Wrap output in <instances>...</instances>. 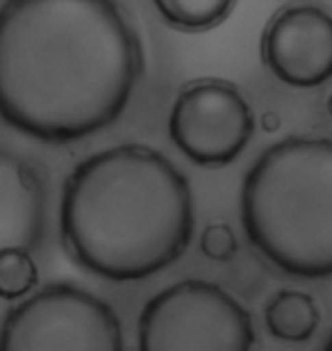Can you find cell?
<instances>
[{
    "label": "cell",
    "instance_id": "cell-1",
    "mask_svg": "<svg viewBox=\"0 0 332 351\" xmlns=\"http://www.w3.org/2000/svg\"><path fill=\"white\" fill-rule=\"evenodd\" d=\"M137 32L114 0H5L0 119L48 144L91 137L128 108L141 78Z\"/></svg>",
    "mask_w": 332,
    "mask_h": 351
},
{
    "label": "cell",
    "instance_id": "cell-2",
    "mask_svg": "<svg viewBox=\"0 0 332 351\" xmlns=\"http://www.w3.org/2000/svg\"><path fill=\"white\" fill-rule=\"evenodd\" d=\"M58 221L80 269L130 283L180 261L194 237L196 208L187 176L164 153L118 144L68 173Z\"/></svg>",
    "mask_w": 332,
    "mask_h": 351
},
{
    "label": "cell",
    "instance_id": "cell-3",
    "mask_svg": "<svg viewBox=\"0 0 332 351\" xmlns=\"http://www.w3.org/2000/svg\"><path fill=\"white\" fill-rule=\"evenodd\" d=\"M239 215L251 247L294 278L332 276V139L285 137L244 176Z\"/></svg>",
    "mask_w": 332,
    "mask_h": 351
},
{
    "label": "cell",
    "instance_id": "cell-4",
    "mask_svg": "<svg viewBox=\"0 0 332 351\" xmlns=\"http://www.w3.org/2000/svg\"><path fill=\"white\" fill-rule=\"evenodd\" d=\"M251 313L225 287L185 278L153 294L137 322L139 351H253Z\"/></svg>",
    "mask_w": 332,
    "mask_h": 351
},
{
    "label": "cell",
    "instance_id": "cell-5",
    "mask_svg": "<svg viewBox=\"0 0 332 351\" xmlns=\"http://www.w3.org/2000/svg\"><path fill=\"white\" fill-rule=\"evenodd\" d=\"M0 351H125V335L107 301L55 280L5 313Z\"/></svg>",
    "mask_w": 332,
    "mask_h": 351
},
{
    "label": "cell",
    "instance_id": "cell-6",
    "mask_svg": "<svg viewBox=\"0 0 332 351\" xmlns=\"http://www.w3.org/2000/svg\"><path fill=\"white\" fill-rule=\"evenodd\" d=\"M255 119L232 82L196 80L175 98L168 114V137L189 162L218 169L248 146Z\"/></svg>",
    "mask_w": 332,
    "mask_h": 351
},
{
    "label": "cell",
    "instance_id": "cell-7",
    "mask_svg": "<svg viewBox=\"0 0 332 351\" xmlns=\"http://www.w3.org/2000/svg\"><path fill=\"white\" fill-rule=\"evenodd\" d=\"M262 60L289 87L326 85L332 80V14L316 5L275 14L262 37Z\"/></svg>",
    "mask_w": 332,
    "mask_h": 351
},
{
    "label": "cell",
    "instance_id": "cell-8",
    "mask_svg": "<svg viewBox=\"0 0 332 351\" xmlns=\"http://www.w3.org/2000/svg\"><path fill=\"white\" fill-rule=\"evenodd\" d=\"M51 235V194L41 169L18 151L0 146V249H46Z\"/></svg>",
    "mask_w": 332,
    "mask_h": 351
},
{
    "label": "cell",
    "instance_id": "cell-9",
    "mask_svg": "<svg viewBox=\"0 0 332 351\" xmlns=\"http://www.w3.org/2000/svg\"><path fill=\"white\" fill-rule=\"evenodd\" d=\"M321 322V311L316 301L307 292L301 290H280L275 292L264 306L266 331L275 340L301 345L316 333Z\"/></svg>",
    "mask_w": 332,
    "mask_h": 351
},
{
    "label": "cell",
    "instance_id": "cell-10",
    "mask_svg": "<svg viewBox=\"0 0 332 351\" xmlns=\"http://www.w3.org/2000/svg\"><path fill=\"white\" fill-rule=\"evenodd\" d=\"M237 0H153L159 16L180 30H207L228 16Z\"/></svg>",
    "mask_w": 332,
    "mask_h": 351
},
{
    "label": "cell",
    "instance_id": "cell-11",
    "mask_svg": "<svg viewBox=\"0 0 332 351\" xmlns=\"http://www.w3.org/2000/svg\"><path fill=\"white\" fill-rule=\"evenodd\" d=\"M39 290V265L23 247L0 249V299L23 301Z\"/></svg>",
    "mask_w": 332,
    "mask_h": 351
},
{
    "label": "cell",
    "instance_id": "cell-12",
    "mask_svg": "<svg viewBox=\"0 0 332 351\" xmlns=\"http://www.w3.org/2000/svg\"><path fill=\"white\" fill-rule=\"evenodd\" d=\"M199 249L207 261L230 263L232 258L239 254V237L230 223L214 221V223H207V226L201 230Z\"/></svg>",
    "mask_w": 332,
    "mask_h": 351
},
{
    "label": "cell",
    "instance_id": "cell-13",
    "mask_svg": "<svg viewBox=\"0 0 332 351\" xmlns=\"http://www.w3.org/2000/svg\"><path fill=\"white\" fill-rule=\"evenodd\" d=\"M323 351H332V333H330V338L326 342V347H323Z\"/></svg>",
    "mask_w": 332,
    "mask_h": 351
},
{
    "label": "cell",
    "instance_id": "cell-14",
    "mask_svg": "<svg viewBox=\"0 0 332 351\" xmlns=\"http://www.w3.org/2000/svg\"><path fill=\"white\" fill-rule=\"evenodd\" d=\"M328 110H330V117H332V96H330V101H328Z\"/></svg>",
    "mask_w": 332,
    "mask_h": 351
}]
</instances>
